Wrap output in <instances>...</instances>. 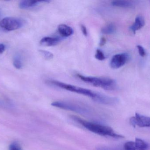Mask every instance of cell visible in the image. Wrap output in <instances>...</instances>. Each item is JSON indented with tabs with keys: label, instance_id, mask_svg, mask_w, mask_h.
Wrapping results in <instances>:
<instances>
[{
	"label": "cell",
	"instance_id": "7c38bea8",
	"mask_svg": "<svg viewBox=\"0 0 150 150\" xmlns=\"http://www.w3.org/2000/svg\"><path fill=\"white\" fill-rule=\"evenodd\" d=\"M111 4L112 6L122 8H130L134 6V4L132 2L124 0L113 1H112Z\"/></svg>",
	"mask_w": 150,
	"mask_h": 150
},
{
	"label": "cell",
	"instance_id": "44dd1931",
	"mask_svg": "<svg viewBox=\"0 0 150 150\" xmlns=\"http://www.w3.org/2000/svg\"><path fill=\"white\" fill-rule=\"evenodd\" d=\"M137 48L138 49V53L142 57H144L146 55V52H145L144 48L140 45H137Z\"/></svg>",
	"mask_w": 150,
	"mask_h": 150
},
{
	"label": "cell",
	"instance_id": "e0dca14e",
	"mask_svg": "<svg viewBox=\"0 0 150 150\" xmlns=\"http://www.w3.org/2000/svg\"><path fill=\"white\" fill-rule=\"evenodd\" d=\"M40 53L41 55L46 60H51L54 57L53 54L51 52L46 50H40Z\"/></svg>",
	"mask_w": 150,
	"mask_h": 150
},
{
	"label": "cell",
	"instance_id": "5bb4252c",
	"mask_svg": "<svg viewBox=\"0 0 150 150\" xmlns=\"http://www.w3.org/2000/svg\"><path fill=\"white\" fill-rule=\"evenodd\" d=\"M116 31V27L114 24L110 23L104 26L101 29V32L104 34H112Z\"/></svg>",
	"mask_w": 150,
	"mask_h": 150
},
{
	"label": "cell",
	"instance_id": "cb8c5ba5",
	"mask_svg": "<svg viewBox=\"0 0 150 150\" xmlns=\"http://www.w3.org/2000/svg\"><path fill=\"white\" fill-rule=\"evenodd\" d=\"M5 45L3 44H0V54L3 53L5 51Z\"/></svg>",
	"mask_w": 150,
	"mask_h": 150
},
{
	"label": "cell",
	"instance_id": "7a4b0ae2",
	"mask_svg": "<svg viewBox=\"0 0 150 150\" xmlns=\"http://www.w3.org/2000/svg\"><path fill=\"white\" fill-rule=\"evenodd\" d=\"M71 119L77 123L83 126L87 130L99 135L112 137L116 139L124 138L123 136L118 134L115 133V131L112 128L108 126L94 122H90L77 116H72Z\"/></svg>",
	"mask_w": 150,
	"mask_h": 150
},
{
	"label": "cell",
	"instance_id": "7402d4cb",
	"mask_svg": "<svg viewBox=\"0 0 150 150\" xmlns=\"http://www.w3.org/2000/svg\"><path fill=\"white\" fill-rule=\"evenodd\" d=\"M80 28H81V31H82L83 34L85 36H87L88 35V31H87L86 27L84 25L82 24L81 26H80Z\"/></svg>",
	"mask_w": 150,
	"mask_h": 150
},
{
	"label": "cell",
	"instance_id": "9c48e42d",
	"mask_svg": "<svg viewBox=\"0 0 150 150\" xmlns=\"http://www.w3.org/2000/svg\"><path fill=\"white\" fill-rule=\"evenodd\" d=\"M58 30L60 34L65 38L70 37L74 33V30L71 26L64 24L59 25Z\"/></svg>",
	"mask_w": 150,
	"mask_h": 150
},
{
	"label": "cell",
	"instance_id": "4fadbf2b",
	"mask_svg": "<svg viewBox=\"0 0 150 150\" xmlns=\"http://www.w3.org/2000/svg\"><path fill=\"white\" fill-rule=\"evenodd\" d=\"M135 144L136 150H149L150 149L149 144L139 138L136 139Z\"/></svg>",
	"mask_w": 150,
	"mask_h": 150
},
{
	"label": "cell",
	"instance_id": "2e32d148",
	"mask_svg": "<svg viewBox=\"0 0 150 150\" xmlns=\"http://www.w3.org/2000/svg\"><path fill=\"white\" fill-rule=\"evenodd\" d=\"M95 57L96 59L100 61L104 60L106 59V56L105 54L99 49H97L96 50Z\"/></svg>",
	"mask_w": 150,
	"mask_h": 150
},
{
	"label": "cell",
	"instance_id": "484cf974",
	"mask_svg": "<svg viewBox=\"0 0 150 150\" xmlns=\"http://www.w3.org/2000/svg\"><path fill=\"white\" fill-rule=\"evenodd\" d=\"M1 11H0V15H1Z\"/></svg>",
	"mask_w": 150,
	"mask_h": 150
},
{
	"label": "cell",
	"instance_id": "603a6c76",
	"mask_svg": "<svg viewBox=\"0 0 150 150\" xmlns=\"http://www.w3.org/2000/svg\"><path fill=\"white\" fill-rule=\"evenodd\" d=\"M130 123L131 125L133 126L135 128L136 126V122L135 118L134 117H132L130 119Z\"/></svg>",
	"mask_w": 150,
	"mask_h": 150
},
{
	"label": "cell",
	"instance_id": "5b68a950",
	"mask_svg": "<svg viewBox=\"0 0 150 150\" xmlns=\"http://www.w3.org/2000/svg\"><path fill=\"white\" fill-rule=\"evenodd\" d=\"M24 22L22 19L17 18L5 17L0 22V26L3 29L7 31H13L21 28Z\"/></svg>",
	"mask_w": 150,
	"mask_h": 150
},
{
	"label": "cell",
	"instance_id": "8992f818",
	"mask_svg": "<svg viewBox=\"0 0 150 150\" xmlns=\"http://www.w3.org/2000/svg\"><path fill=\"white\" fill-rule=\"evenodd\" d=\"M129 55L126 53L117 54L113 56L110 61V67L113 69H118L124 66L128 61Z\"/></svg>",
	"mask_w": 150,
	"mask_h": 150
},
{
	"label": "cell",
	"instance_id": "30bf717a",
	"mask_svg": "<svg viewBox=\"0 0 150 150\" xmlns=\"http://www.w3.org/2000/svg\"><path fill=\"white\" fill-rule=\"evenodd\" d=\"M60 41V39L54 37H45L42 38L40 44L45 46L51 47L58 45Z\"/></svg>",
	"mask_w": 150,
	"mask_h": 150
},
{
	"label": "cell",
	"instance_id": "ac0fdd59",
	"mask_svg": "<svg viewBox=\"0 0 150 150\" xmlns=\"http://www.w3.org/2000/svg\"><path fill=\"white\" fill-rule=\"evenodd\" d=\"M124 150H136L135 142L128 141L124 145Z\"/></svg>",
	"mask_w": 150,
	"mask_h": 150
},
{
	"label": "cell",
	"instance_id": "3957f363",
	"mask_svg": "<svg viewBox=\"0 0 150 150\" xmlns=\"http://www.w3.org/2000/svg\"><path fill=\"white\" fill-rule=\"evenodd\" d=\"M77 77L86 83L95 87H99L106 90H114L117 88V83L113 79L108 77L87 76L79 74H76Z\"/></svg>",
	"mask_w": 150,
	"mask_h": 150
},
{
	"label": "cell",
	"instance_id": "8fae6325",
	"mask_svg": "<svg viewBox=\"0 0 150 150\" xmlns=\"http://www.w3.org/2000/svg\"><path fill=\"white\" fill-rule=\"evenodd\" d=\"M145 24L144 18L142 16H137L136 18L134 23L130 26L129 29L134 34H136L137 31L140 30L142 27H143Z\"/></svg>",
	"mask_w": 150,
	"mask_h": 150
},
{
	"label": "cell",
	"instance_id": "6da1fadb",
	"mask_svg": "<svg viewBox=\"0 0 150 150\" xmlns=\"http://www.w3.org/2000/svg\"><path fill=\"white\" fill-rule=\"evenodd\" d=\"M46 82L48 84L51 85L71 92L86 96L91 99L93 101L103 105H115L119 101L117 98L109 97L89 89L69 84L57 80L50 79L47 80Z\"/></svg>",
	"mask_w": 150,
	"mask_h": 150
},
{
	"label": "cell",
	"instance_id": "52a82bcc",
	"mask_svg": "<svg viewBox=\"0 0 150 150\" xmlns=\"http://www.w3.org/2000/svg\"><path fill=\"white\" fill-rule=\"evenodd\" d=\"M50 1L48 0L45 1H30V0H25L22 1L19 3V7L20 9H29V8H33L35 6H38L41 3L50 2Z\"/></svg>",
	"mask_w": 150,
	"mask_h": 150
},
{
	"label": "cell",
	"instance_id": "d4e9b609",
	"mask_svg": "<svg viewBox=\"0 0 150 150\" xmlns=\"http://www.w3.org/2000/svg\"><path fill=\"white\" fill-rule=\"evenodd\" d=\"M106 42L105 38H102L100 39V41L99 45L100 46L104 45Z\"/></svg>",
	"mask_w": 150,
	"mask_h": 150
},
{
	"label": "cell",
	"instance_id": "ffe728a7",
	"mask_svg": "<svg viewBox=\"0 0 150 150\" xmlns=\"http://www.w3.org/2000/svg\"><path fill=\"white\" fill-rule=\"evenodd\" d=\"M96 150H122L119 148L115 147H108V146H101L97 148Z\"/></svg>",
	"mask_w": 150,
	"mask_h": 150
},
{
	"label": "cell",
	"instance_id": "277c9868",
	"mask_svg": "<svg viewBox=\"0 0 150 150\" xmlns=\"http://www.w3.org/2000/svg\"><path fill=\"white\" fill-rule=\"evenodd\" d=\"M52 105L57 108L84 115H89L92 112L91 108L86 105L73 101L67 100L54 101L52 103Z\"/></svg>",
	"mask_w": 150,
	"mask_h": 150
},
{
	"label": "cell",
	"instance_id": "ba28073f",
	"mask_svg": "<svg viewBox=\"0 0 150 150\" xmlns=\"http://www.w3.org/2000/svg\"><path fill=\"white\" fill-rule=\"evenodd\" d=\"M135 118L137 126L140 127H150V117L136 113Z\"/></svg>",
	"mask_w": 150,
	"mask_h": 150
},
{
	"label": "cell",
	"instance_id": "d6986e66",
	"mask_svg": "<svg viewBox=\"0 0 150 150\" xmlns=\"http://www.w3.org/2000/svg\"><path fill=\"white\" fill-rule=\"evenodd\" d=\"M9 150H22V149L18 143L14 142L10 145Z\"/></svg>",
	"mask_w": 150,
	"mask_h": 150
},
{
	"label": "cell",
	"instance_id": "9a60e30c",
	"mask_svg": "<svg viewBox=\"0 0 150 150\" xmlns=\"http://www.w3.org/2000/svg\"><path fill=\"white\" fill-rule=\"evenodd\" d=\"M13 65L17 69H20L23 66V61L21 55L17 54L13 59Z\"/></svg>",
	"mask_w": 150,
	"mask_h": 150
}]
</instances>
